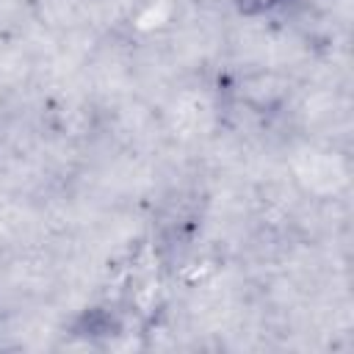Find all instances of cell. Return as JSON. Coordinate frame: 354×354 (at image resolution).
I'll list each match as a JSON object with an SVG mask.
<instances>
[{
    "mask_svg": "<svg viewBox=\"0 0 354 354\" xmlns=\"http://www.w3.org/2000/svg\"><path fill=\"white\" fill-rule=\"evenodd\" d=\"M232 3H235V8H238L241 14L257 17V14H268V11L279 8V6L288 3V0H232Z\"/></svg>",
    "mask_w": 354,
    "mask_h": 354,
    "instance_id": "obj_1",
    "label": "cell"
}]
</instances>
